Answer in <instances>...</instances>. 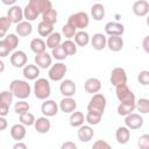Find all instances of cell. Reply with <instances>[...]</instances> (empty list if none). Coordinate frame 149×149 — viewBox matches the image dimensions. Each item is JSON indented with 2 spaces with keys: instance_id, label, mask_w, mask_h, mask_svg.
Masks as SVG:
<instances>
[{
  "instance_id": "6da1fadb",
  "label": "cell",
  "mask_w": 149,
  "mask_h": 149,
  "mask_svg": "<svg viewBox=\"0 0 149 149\" xmlns=\"http://www.w3.org/2000/svg\"><path fill=\"white\" fill-rule=\"evenodd\" d=\"M9 91L13 93L14 97H16L19 100L27 99L31 93L30 84L22 79H14L9 84Z\"/></svg>"
},
{
  "instance_id": "7a4b0ae2",
  "label": "cell",
  "mask_w": 149,
  "mask_h": 149,
  "mask_svg": "<svg viewBox=\"0 0 149 149\" xmlns=\"http://www.w3.org/2000/svg\"><path fill=\"white\" fill-rule=\"evenodd\" d=\"M19 45V37L16 34H8L0 41V57H6L14 51Z\"/></svg>"
},
{
  "instance_id": "3957f363",
  "label": "cell",
  "mask_w": 149,
  "mask_h": 149,
  "mask_svg": "<svg viewBox=\"0 0 149 149\" xmlns=\"http://www.w3.org/2000/svg\"><path fill=\"white\" fill-rule=\"evenodd\" d=\"M34 94L40 100H47L51 94L50 83L47 78H38L34 84Z\"/></svg>"
},
{
  "instance_id": "277c9868",
  "label": "cell",
  "mask_w": 149,
  "mask_h": 149,
  "mask_svg": "<svg viewBox=\"0 0 149 149\" xmlns=\"http://www.w3.org/2000/svg\"><path fill=\"white\" fill-rule=\"evenodd\" d=\"M106 105H107V100H106V97L102 93L93 94L92 98L88 101L87 112H92V113H97V114L102 115L104 112H105Z\"/></svg>"
},
{
  "instance_id": "5b68a950",
  "label": "cell",
  "mask_w": 149,
  "mask_h": 149,
  "mask_svg": "<svg viewBox=\"0 0 149 149\" xmlns=\"http://www.w3.org/2000/svg\"><path fill=\"white\" fill-rule=\"evenodd\" d=\"M115 94L120 104H136V98L133 91L128 87L127 84L119 85L115 87Z\"/></svg>"
},
{
  "instance_id": "8992f818",
  "label": "cell",
  "mask_w": 149,
  "mask_h": 149,
  "mask_svg": "<svg viewBox=\"0 0 149 149\" xmlns=\"http://www.w3.org/2000/svg\"><path fill=\"white\" fill-rule=\"evenodd\" d=\"M66 23L71 24L76 29L84 30L90 23V17H88L87 13H85V12H77V13L71 14L69 16Z\"/></svg>"
},
{
  "instance_id": "52a82bcc",
  "label": "cell",
  "mask_w": 149,
  "mask_h": 149,
  "mask_svg": "<svg viewBox=\"0 0 149 149\" xmlns=\"http://www.w3.org/2000/svg\"><path fill=\"white\" fill-rule=\"evenodd\" d=\"M68 71V68L64 63L62 62H57L55 64L51 65V68L48 71V77L50 80L52 81H62L65 73Z\"/></svg>"
},
{
  "instance_id": "ba28073f",
  "label": "cell",
  "mask_w": 149,
  "mask_h": 149,
  "mask_svg": "<svg viewBox=\"0 0 149 149\" xmlns=\"http://www.w3.org/2000/svg\"><path fill=\"white\" fill-rule=\"evenodd\" d=\"M109 81L113 86H119V85H123L127 84V73L126 70L123 68H114L111 71V76H109Z\"/></svg>"
},
{
  "instance_id": "9c48e42d",
  "label": "cell",
  "mask_w": 149,
  "mask_h": 149,
  "mask_svg": "<svg viewBox=\"0 0 149 149\" xmlns=\"http://www.w3.org/2000/svg\"><path fill=\"white\" fill-rule=\"evenodd\" d=\"M13 93L10 91H2L0 94V116H6L9 112V106L13 102Z\"/></svg>"
},
{
  "instance_id": "30bf717a",
  "label": "cell",
  "mask_w": 149,
  "mask_h": 149,
  "mask_svg": "<svg viewBox=\"0 0 149 149\" xmlns=\"http://www.w3.org/2000/svg\"><path fill=\"white\" fill-rule=\"evenodd\" d=\"M58 109H59V105H57V102L52 99H47L41 105V112L43 116H47V118L55 116L58 113Z\"/></svg>"
},
{
  "instance_id": "8fae6325",
  "label": "cell",
  "mask_w": 149,
  "mask_h": 149,
  "mask_svg": "<svg viewBox=\"0 0 149 149\" xmlns=\"http://www.w3.org/2000/svg\"><path fill=\"white\" fill-rule=\"evenodd\" d=\"M77 86L72 79H63L59 84V92L64 98H72L76 94Z\"/></svg>"
},
{
  "instance_id": "7c38bea8",
  "label": "cell",
  "mask_w": 149,
  "mask_h": 149,
  "mask_svg": "<svg viewBox=\"0 0 149 149\" xmlns=\"http://www.w3.org/2000/svg\"><path fill=\"white\" fill-rule=\"evenodd\" d=\"M10 64L14 66V68H24L27 65V62H28V56L24 51L22 50H15L12 55H10Z\"/></svg>"
},
{
  "instance_id": "4fadbf2b",
  "label": "cell",
  "mask_w": 149,
  "mask_h": 149,
  "mask_svg": "<svg viewBox=\"0 0 149 149\" xmlns=\"http://www.w3.org/2000/svg\"><path fill=\"white\" fill-rule=\"evenodd\" d=\"M125 125L129 129H140L143 126V118L137 113H132L125 118Z\"/></svg>"
},
{
  "instance_id": "5bb4252c",
  "label": "cell",
  "mask_w": 149,
  "mask_h": 149,
  "mask_svg": "<svg viewBox=\"0 0 149 149\" xmlns=\"http://www.w3.org/2000/svg\"><path fill=\"white\" fill-rule=\"evenodd\" d=\"M105 33L108 36H121L125 33V26L120 22L111 21L105 24Z\"/></svg>"
},
{
  "instance_id": "9a60e30c",
  "label": "cell",
  "mask_w": 149,
  "mask_h": 149,
  "mask_svg": "<svg viewBox=\"0 0 149 149\" xmlns=\"http://www.w3.org/2000/svg\"><path fill=\"white\" fill-rule=\"evenodd\" d=\"M7 17L10 20L12 23L19 24L20 22H22V19L24 17V15H23V9H22L20 6H17V5L10 6L9 9L7 10Z\"/></svg>"
},
{
  "instance_id": "2e32d148",
  "label": "cell",
  "mask_w": 149,
  "mask_h": 149,
  "mask_svg": "<svg viewBox=\"0 0 149 149\" xmlns=\"http://www.w3.org/2000/svg\"><path fill=\"white\" fill-rule=\"evenodd\" d=\"M77 136L80 142H90L94 136V130L90 125H83L77 130Z\"/></svg>"
},
{
  "instance_id": "e0dca14e",
  "label": "cell",
  "mask_w": 149,
  "mask_h": 149,
  "mask_svg": "<svg viewBox=\"0 0 149 149\" xmlns=\"http://www.w3.org/2000/svg\"><path fill=\"white\" fill-rule=\"evenodd\" d=\"M132 10L136 16H140V17L147 16L149 14V2L146 0H137L133 3Z\"/></svg>"
},
{
  "instance_id": "ac0fdd59",
  "label": "cell",
  "mask_w": 149,
  "mask_h": 149,
  "mask_svg": "<svg viewBox=\"0 0 149 149\" xmlns=\"http://www.w3.org/2000/svg\"><path fill=\"white\" fill-rule=\"evenodd\" d=\"M35 64L40 68V69H50L51 65H52V56L50 54H48L47 51L43 52V54H40V55H36L35 58Z\"/></svg>"
},
{
  "instance_id": "d6986e66",
  "label": "cell",
  "mask_w": 149,
  "mask_h": 149,
  "mask_svg": "<svg viewBox=\"0 0 149 149\" xmlns=\"http://www.w3.org/2000/svg\"><path fill=\"white\" fill-rule=\"evenodd\" d=\"M84 88L87 93H91L92 95L97 94L101 90V81L98 78H94V77L87 78L84 83Z\"/></svg>"
},
{
  "instance_id": "ffe728a7",
  "label": "cell",
  "mask_w": 149,
  "mask_h": 149,
  "mask_svg": "<svg viewBox=\"0 0 149 149\" xmlns=\"http://www.w3.org/2000/svg\"><path fill=\"white\" fill-rule=\"evenodd\" d=\"M91 44H92L93 49H95L98 51L104 50L107 47V37L102 33H95L91 37Z\"/></svg>"
},
{
  "instance_id": "44dd1931",
  "label": "cell",
  "mask_w": 149,
  "mask_h": 149,
  "mask_svg": "<svg viewBox=\"0 0 149 149\" xmlns=\"http://www.w3.org/2000/svg\"><path fill=\"white\" fill-rule=\"evenodd\" d=\"M22 74L28 80H37L40 76V68L36 64H28L23 68Z\"/></svg>"
},
{
  "instance_id": "7402d4cb",
  "label": "cell",
  "mask_w": 149,
  "mask_h": 149,
  "mask_svg": "<svg viewBox=\"0 0 149 149\" xmlns=\"http://www.w3.org/2000/svg\"><path fill=\"white\" fill-rule=\"evenodd\" d=\"M77 108V101L73 98H63L59 101V109L66 114H72L76 112Z\"/></svg>"
},
{
  "instance_id": "603a6c76",
  "label": "cell",
  "mask_w": 149,
  "mask_h": 149,
  "mask_svg": "<svg viewBox=\"0 0 149 149\" xmlns=\"http://www.w3.org/2000/svg\"><path fill=\"white\" fill-rule=\"evenodd\" d=\"M26 134H27L26 126L22 123H15L10 128V136L16 142H21V140L26 137Z\"/></svg>"
},
{
  "instance_id": "cb8c5ba5",
  "label": "cell",
  "mask_w": 149,
  "mask_h": 149,
  "mask_svg": "<svg viewBox=\"0 0 149 149\" xmlns=\"http://www.w3.org/2000/svg\"><path fill=\"white\" fill-rule=\"evenodd\" d=\"M35 130L40 134H47L50 128H51V123H50V120L49 118L47 116H41V118H37L36 121H35Z\"/></svg>"
},
{
  "instance_id": "d4e9b609",
  "label": "cell",
  "mask_w": 149,
  "mask_h": 149,
  "mask_svg": "<svg viewBox=\"0 0 149 149\" xmlns=\"http://www.w3.org/2000/svg\"><path fill=\"white\" fill-rule=\"evenodd\" d=\"M107 47L113 52H119L123 48V38L121 36H109L107 37Z\"/></svg>"
},
{
  "instance_id": "484cf974",
  "label": "cell",
  "mask_w": 149,
  "mask_h": 149,
  "mask_svg": "<svg viewBox=\"0 0 149 149\" xmlns=\"http://www.w3.org/2000/svg\"><path fill=\"white\" fill-rule=\"evenodd\" d=\"M115 139L118 143L120 144H126L130 140V129L127 128L126 126H121L115 130Z\"/></svg>"
},
{
  "instance_id": "4316f807",
  "label": "cell",
  "mask_w": 149,
  "mask_h": 149,
  "mask_svg": "<svg viewBox=\"0 0 149 149\" xmlns=\"http://www.w3.org/2000/svg\"><path fill=\"white\" fill-rule=\"evenodd\" d=\"M28 3H29L30 6H33L41 15H42L45 10L52 8V3H51V1H49V0H29Z\"/></svg>"
},
{
  "instance_id": "83f0119b",
  "label": "cell",
  "mask_w": 149,
  "mask_h": 149,
  "mask_svg": "<svg viewBox=\"0 0 149 149\" xmlns=\"http://www.w3.org/2000/svg\"><path fill=\"white\" fill-rule=\"evenodd\" d=\"M15 31H16V35H19L21 37H27L33 33V26L28 21H22L19 24H16Z\"/></svg>"
},
{
  "instance_id": "f1b7e54d",
  "label": "cell",
  "mask_w": 149,
  "mask_h": 149,
  "mask_svg": "<svg viewBox=\"0 0 149 149\" xmlns=\"http://www.w3.org/2000/svg\"><path fill=\"white\" fill-rule=\"evenodd\" d=\"M47 43L40 38V37H36V38H33L30 41V49L31 51L35 54V55H40V54H43L45 52V49H47Z\"/></svg>"
},
{
  "instance_id": "f546056e",
  "label": "cell",
  "mask_w": 149,
  "mask_h": 149,
  "mask_svg": "<svg viewBox=\"0 0 149 149\" xmlns=\"http://www.w3.org/2000/svg\"><path fill=\"white\" fill-rule=\"evenodd\" d=\"M86 121V118L84 116V114L80 112V111H76L73 112L72 114H70V118H69V123L71 127H76V128H79L84 125V122Z\"/></svg>"
},
{
  "instance_id": "4dcf8cb0",
  "label": "cell",
  "mask_w": 149,
  "mask_h": 149,
  "mask_svg": "<svg viewBox=\"0 0 149 149\" xmlns=\"http://www.w3.org/2000/svg\"><path fill=\"white\" fill-rule=\"evenodd\" d=\"M73 38H74V43L78 47H86L91 41L88 33L85 30H78Z\"/></svg>"
},
{
  "instance_id": "1f68e13d",
  "label": "cell",
  "mask_w": 149,
  "mask_h": 149,
  "mask_svg": "<svg viewBox=\"0 0 149 149\" xmlns=\"http://www.w3.org/2000/svg\"><path fill=\"white\" fill-rule=\"evenodd\" d=\"M91 15H92L93 20H95V21L102 20L105 17V7H104V5L99 3V2L92 5V7H91Z\"/></svg>"
},
{
  "instance_id": "d6a6232c",
  "label": "cell",
  "mask_w": 149,
  "mask_h": 149,
  "mask_svg": "<svg viewBox=\"0 0 149 149\" xmlns=\"http://www.w3.org/2000/svg\"><path fill=\"white\" fill-rule=\"evenodd\" d=\"M47 47L50 48L51 50L59 47L62 44V34L61 33H57V31H54L50 36L47 37Z\"/></svg>"
},
{
  "instance_id": "836d02e7",
  "label": "cell",
  "mask_w": 149,
  "mask_h": 149,
  "mask_svg": "<svg viewBox=\"0 0 149 149\" xmlns=\"http://www.w3.org/2000/svg\"><path fill=\"white\" fill-rule=\"evenodd\" d=\"M37 33L42 37H48L54 33V26L50 23H47L44 21H41L37 24Z\"/></svg>"
},
{
  "instance_id": "e575fe53",
  "label": "cell",
  "mask_w": 149,
  "mask_h": 149,
  "mask_svg": "<svg viewBox=\"0 0 149 149\" xmlns=\"http://www.w3.org/2000/svg\"><path fill=\"white\" fill-rule=\"evenodd\" d=\"M23 15H24L26 21L31 22V21H35V20L37 19V16L40 15V13H38L33 6H30L29 3H27V5L24 6V8H23Z\"/></svg>"
},
{
  "instance_id": "d590c367",
  "label": "cell",
  "mask_w": 149,
  "mask_h": 149,
  "mask_svg": "<svg viewBox=\"0 0 149 149\" xmlns=\"http://www.w3.org/2000/svg\"><path fill=\"white\" fill-rule=\"evenodd\" d=\"M57 17H58V13L56 9L54 8H50L48 10H45L43 14H42V21L47 22V23H50V24H55L57 22Z\"/></svg>"
},
{
  "instance_id": "8d00e7d4",
  "label": "cell",
  "mask_w": 149,
  "mask_h": 149,
  "mask_svg": "<svg viewBox=\"0 0 149 149\" xmlns=\"http://www.w3.org/2000/svg\"><path fill=\"white\" fill-rule=\"evenodd\" d=\"M136 109V104H119L118 106V114L121 116H127L132 114Z\"/></svg>"
},
{
  "instance_id": "74e56055",
  "label": "cell",
  "mask_w": 149,
  "mask_h": 149,
  "mask_svg": "<svg viewBox=\"0 0 149 149\" xmlns=\"http://www.w3.org/2000/svg\"><path fill=\"white\" fill-rule=\"evenodd\" d=\"M62 47L68 56H73L77 52V44L72 40H65L64 42H62Z\"/></svg>"
},
{
  "instance_id": "f35d334b",
  "label": "cell",
  "mask_w": 149,
  "mask_h": 149,
  "mask_svg": "<svg viewBox=\"0 0 149 149\" xmlns=\"http://www.w3.org/2000/svg\"><path fill=\"white\" fill-rule=\"evenodd\" d=\"M136 109L137 112H140V114H148L149 113V99L140 98L136 101Z\"/></svg>"
},
{
  "instance_id": "ab89813d",
  "label": "cell",
  "mask_w": 149,
  "mask_h": 149,
  "mask_svg": "<svg viewBox=\"0 0 149 149\" xmlns=\"http://www.w3.org/2000/svg\"><path fill=\"white\" fill-rule=\"evenodd\" d=\"M29 108H30V106H29V104H28L26 100H19V101L15 102V105H14V111H15V113L19 114V115L29 112Z\"/></svg>"
},
{
  "instance_id": "60d3db41",
  "label": "cell",
  "mask_w": 149,
  "mask_h": 149,
  "mask_svg": "<svg viewBox=\"0 0 149 149\" xmlns=\"http://www.w3.org/2000/svg\"><path fill=\"white\" fill-rule=\"evenodd\" d=\"M19 120H20V123H22L24 126H33V125H35V121H36L34 114L30 113V112H27L24 114H21L19 116Z\"/></svg>"
},
{
  "instance_id": "b9f144b4",
  "label": "cell",
  "mask_w": 149,
  "mask_h": 149,
  "mask_svg": "<svg viewBox=\"0 0 149 149\" xmlns=\"http://www.w3.org/2000/svg\"><path fill=\"white\" fill-rule=\"evenodd\" d=\"M76 34H77V29L73 28L71 24L66 23V24H64V26L62 27V35H63L64 37H66V40L73 38Z\"/></svg>"
},
{
  "instance_id": "7bdbcfd3",
  "label": "cell",
  "mask_w": 149,
  "mask_h": 149,
  "mask_svg": "<svg viewBox=\"0 0 149 149\" xmlns=\"http://www.w3.org/2000/svg\"><path fill=\"white\" fill-rule=\"evenodd\" d=\"M10 24H12V22L7 16H1L0 17V35H1V37L6 36V33L9 29Z\"/></svg>"
},
{
  "instance_id": "ee69618b",
  "label": "cell",
  "mask_w": 149,
  "mask_h": 149,
  "mask_svg": "<svg viewBox=\"0 0 149 149\" xmlns=\"http://www.w3.org/2000/svg\"><path fill=\"white\" fill-rule=\"evenodd\" d=\"M51 56H52L55 59H57V61H64V59L68 57V55H66V52L64 51L62 44H61L59 47H57V48H55V49L51 50Z\"/></svg>"
},
{
  "instance_id": "f6af8a7d",
  "label": "cell",
  "mask_w": 149,
  "mask_h": 149,
  "mask_svg": "<svg viewBox=\"0 0 149 149\" xmlns=\"http://www.w3.org/2000/svg\"><path fill=\"white\" fill-rule=\"evenodd\" d=\"M85 118H86V122L90 126H95V125H98L101 121L102 115L97 114V113H92V112H87V114H86Z\"/></svg>"
},
{
  "instance_id": "bcb514c9",
  "label": "cell",
  "mask_w": 149,
  "mask_h": 149,
  "mask_svg": "<svg viewBox=\"0 0 149 149\" xmlns=\"http://www.w3.org/2000/svg\"><path fill=\"white\" fill-rule=\"evenodd\" d=\"M137 80L141 85L143 86H147L149 85V70H143V71H140L139 72V76H137Z\"/></svg>"
},
{
  "instance_id": "7dc6e473",
  "label": "cell",
  "mask_w": 149,
  "mask_h": 149,
  "mask_svg": "<svg viewBox=\"0 0 149 149\" xmlns=\"http://www.w3.org/2000/svg\"><path fill=\"white\" fill-rule=\"evenodd\" d=\"M139 149H149V134H143L137 140Z\"/></svg>"
},
{
  "instance_id": "c3c4849f",
  "label": "cell",
  "mask_w": 149,
  "mask_h": 149,
  "mask_svg": "<svg viewBox=\"0 0 149 149\" xmlns=\"http://www.w3.org/2000/svg\"><path fill=\"white\" fill-rule=\"evenodd\" d=\"M92 149H113L112 146L106 142L105 140H97L93 146H92Z\"/></svg>"
},
{
  "instance_id": "681fc988",
  "label": "cell",
  "mask_w": 149,
  "mask_h": 149,
  "mask_svg": "<svg viewBox=\"0 0 149 149\" xmlns=\"http://www.w3.org/2000/svg\"><path fill=\"white\" fill-rule=\"evenodd\" d=\"M61 149H77V144L72 141H65L62 143Z\"/></svg>"
},
{
  "instance_id": "f907efd6",
  "label": "cell",
  "mask_w": 149,
  "mask_h": 149,
  "mask_svg": "<svg viewBox=\"0 0 149 149\" xmlns=\"http://www.w3.org/2000/svg\"><path fill=\"white\" fill-rule=\"evenodd\" d=\"M142 48L143 50L149 55V35H147L142 41Z\"/></svg>"
},
{
  "instance_id": "816d5d0a",
  "label": "cell",
  "mask_w": 149,
  "mask_h": 149,
  "mask_svg": "<svg viewBox=\"0 0 149 149\" xmlns=\"http://www.w3.org/2000/svg\"><path fill=\"white\" fill-rule=\"evenodd\" d=\"M7 125H8V122H7L6 118L0 116V130H5L7 128Z\"/></svg>"
},
{
  "instance_id": "f5cc1de1",
  "label": "cell",
  "mask_w": 149,
  "mask_h": 149,
  "mask_svg": "<svg viewBox=\"0 0 149 149\" xmlns=\"http://www.w3.org/2000/svg\"><path fill=\"white\" fill-rule=\"evenodd\" d=\"M13 149H28L27 144L23 143V142H16L14 146H13Z\"/></svg>"
},
{
  "instance_id": "db71d44e",
  "label": "cell",
  "mask_w": 149,
  "mask_h": 149,
  "mask_svg": "<svg viewBox=\"0 0 149 149\" xmlns=\"http://www.w3.org/2000/svg\"><path fill=\"white\" fill-rule=\"evenodd\" d=\"M2 3H5V5H13V3H15V0H9V1L2 0ZM13 6H14V5H13Z\"/></svg>"
},
{
  "instance_id": "11a10c76",
  "label": "cell",
  "mask_w": 149,
  "mask_h": 149,
  "mask_svg": "<svg viewBox=\"0 0 149 149\" xmlns=\"http://www.w3.org/2000/svg\"><path fill=\"white\" fill-rule=\"evenodd\" d=\"M0 65H1V70H0V71L2 72V71H3V69H5V64H3V62H2V61L0 62Z\"/></svg>"
},
{
  "instance_id": "9f6ffc18",
  "label": "cell",
  "mask_w": 149,
  "mask_h": 149,
  "mask_svg": "<svg viewBox=\"0 0 149 149\" xmlns=\"http://www.w3.org/2000/svg\"><path fill=\"white\" fill-rule=\"evenodd\" d=\"M146 22H147V26L149 27V15L147 16V20H146Z\"/></svg>"
}]
</instances>
